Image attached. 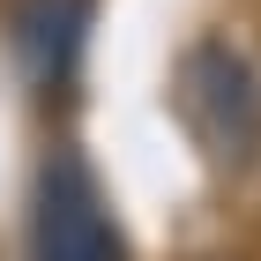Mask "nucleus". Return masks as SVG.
<instances>
[{
	"instance_id": "1",
	"label": "nucleus",
	"mask_w": 261,
	"mask_h": 261,
	"mask_svg": "<svg viewBox=\"0 0 261 261\" xmlns=\"http://www.w3.org/2000/svg\"><path fill=\"white\" fill-rule=\"evenodd\" d=\"M172 105H179V127L194 135L201 164L239 179L261 157V45L246 30H209L201 45H187L179 75H172Z\"/></svg>"
},
{
	"instance_id": "2",
	"label": "nucleus",
	"mask_w": 261,
	"mask_h": 261,
	"mask_svg": "<svg viewBox=\"0 0 261 261\" xmlns=\"http://www.w3.org/2000/svg\"><path fill=\"white\" fill-rule=\"evenodd\" d=\"M30 261H127L120 224L97 194V172L75 157V149H53L38 164V187H30Z\"/></svg>"
},
{
	"instance_id": "3",
	"label": "nucleus",
	"mask_w": 261,
	"mask_h": 261,
	"mask_svg": "<svg viewBox=\"0 0 261 261\" xmlns=\"http://www.w3.org/2000/svg\"><path fill=\"white\" fill-rule=\"evenodd\" d=\"M82 22H90V0H15V60L38 82H60L67 60L82 45Z\"/></svg>"
}]
</instances>
